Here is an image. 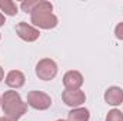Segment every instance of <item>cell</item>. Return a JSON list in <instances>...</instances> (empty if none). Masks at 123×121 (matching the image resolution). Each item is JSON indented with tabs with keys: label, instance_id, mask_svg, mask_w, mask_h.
Here are the masks:
<instances>
[{
	"label": "cell",
	"instance_id": "cell-1",
	"mask_svg": "<svg viewBox=\"0 0 123 121\" xmlns=\"http://www.w3.org/2000/svg\"><path fill=\"white\" fill-rule=\"evenodd\" d=\"M1 108L4 117L12 121H19L27 111V103H25L17 91L9 90L1 95Z\"/></svg>",
	"mask_w": 123,
	"mask_h": 121
},
{
	"label": "cell",
	"instance_id": "cell-2",
	"mask_svg": "<svg viewBox=\"0 0 123 121\" xmlns=\"http://www.w3.org/2000/svg\"><path fill=\"white\" fill-rule=\"evenodd\" d=\"M27 105H30L31 108L39 110V111H44L47 108H50L52 105V97L43 91L39 90H31L27 93Z\"/></svg>",
	"mask_w": 123,
	"mask_h": 121
},
{
	"label": "cell",
	"instance_id": "cell-3",
	"mask_svg": "<svg viewBox=\"0 0 123 121\" xmlns=\"http://www.w3.org/2000/svg\"><path fill=\"white\" fill-rule=\"evenodd\" d=\"M57 74V64L52 59H42L36 64V76L43 81H50Z\"/></svg>",
	"mask_w": 123,
	"mask_h": 121
},
{
	"label": "cell",
	"instance_id": "cell-4",
	"mask_svg": "<svg viewBox=\"0 0 123 121\" xmlns=\"http://www.w3.org/2000/svg\"><path fill=\"white\" fill-rule=\"evenodd\" d=\"M30 23L36 29H43V30H50L55 29L59 23V19L53 13H37L30 16Z\"/></svg>",
	"mask_w": 123,
	"mask_h": 121
},
{
	"label": "cell",
	"instance_id": "cell-5",
	"mask_svg": "<svg viewBox=\"0 0 123 121\" xmlns=\"http://www.w3.org/2000/svg\"><path fill=\"white\" fill-rule=\"evenodd\" d=\"M16 33H17V36H19L22 40H25V41H27V43H33V41H36V40L40 37L39 29L33 27L31 24H27L26 22L17 23V26H16Z\"/></svg>",
	"mask_w": 123,
	"mask_h": 121
},
{
	"label": "cell",
	"instance_id": "cell-6",
	"mask_svg": "<svg viewBox=\"0 0 123 121\" xmlns=\"http://www.w3.org/2000/svg\"><path fill=\"white\" fill-rule=\"evenodd\" d=\"M62 100L66 105L72 107V108H77L80 107L82 104H85L86 101V94L83 93L82 90H74V91H70V90H64L62 93Z\"/></svg>",
	"mask_w": 123,
	"mask_h": 121
},
{
	"label": "cell",
	"instance_id": "cell-7",
	"mask_svg": "<svg viewBox=\"0 0 123 121\" xmlns=\"http://www.w3.org/2000/svg\"><path fill=\"white\" fill-rule=\"evenodd\" d=\"M63 86L66 90L74 91L80 90V87L83 86V76L80 71L77 70H70L63 76Z\"/></svg>",
	"mask_w": 123,
	"mask_h": 121
},
{
	"label": "cell",
	"instance_id": "cell-8",
	"mask_svg": "<svg viewBox=\"0 0 123 121\" xmlns=\"http://www.w3.org/2000/svg\"><path fill=\"white\" fill-rule=\"evenodd\" d=\"M105 101L109 105H120L123 103V90L117 86H112L105 91Z\"/></svg>",
	"mask_w": 123,
	"mask_h": 121
},
{
	"label": "cell",
	"instance_id": "cell-9",
	"mask_svg": "<svg viewBox=\"0 0 123 121\" xmlns=\"http://www.w3.org/2000/svg\"><path fill=\"white\" fill-rule=\"evenodd\" d=\"M4 81L10 88H22L26 83V77L20 70H12L7 73Z\"/></svg>",
	"mask_w": 123,
	"mask_h": 121
},
{
	"label": "cell",
	"instance_id": "cell-10",
	"mask_svg": "<svg viewBox=\"0 0 123 121\" xmlns=\"http://www.w3.org/2000/svg\"><path fill=\"white\" fill-rule=\"evenodd\" d=\"M89 118H90V113L85 107L72 108L67 114V121H89Z\"/></svg>",
	"mask_w": 123,
	"mask_h": 121
},
{
	"label": "cell",
	"instance_id": "cell-11",
	"mask_svg": "<svg viewBox=\"0 0 123 121\" xmlns=\"http://www.w3.org/2000/svg\"><path fill=\"white\" fill-rule=\"evenodd\" d=\"M0 11L4 16H16L19 13V6L12 0H0Z\"/></svg>",
	"mask_w": 123,
	"mask_h": 121
},
{
	"label": "cell",
	"instance_id": "cell-12",
	"mask_svg": "<svg viewBox=\"0 0 123 121\" xmlns=\"http://www.w3.org/2000/svg\"><path fill=\"white\" fill-rule=\"evenodd\" d=\"M106 121H123V113L117 108H112L106 116Z\"/></svg>",
	"mask_w": 123,
	"mask_h": 121
},
{
	"label": "cell",
	"instance_id": "cell-13",
	"mask_svg": "<svg viewBox=\"0 0 123 121\" xmlns=\"http://www.w3.org/2000/svg\"><path fill=\"white\" fill-rule=\"evenodd\" d=\"M37 1H39V0H27V1H23V3L20 4V7H22V10H23V11H26V13H29V14H30L31 10L36 7Z\"/></svg>",
	"mask_w": 123,
	"mask_h": 121
},
{
	"label": "cell",
	"instance_id": "cell-14",
	"mask_svg": "<svg viewBox=\"0 0 123 121\" xmlns=\"http://www.w3.org/2000/svg\"><path fill=\"white\" fill-rule=\"evenodd\" d=\"M115 36H116V38H119V40L123 41V22H120L119 24H116V27H115Z\"/></svg>",
	"mask_w": 123,
	"mask_h": 121
},
{
	"label": "cell",
	"instance_id": "cell-15",
	"mask_svg": "<svg viewBox=\"0 0 123 121\" xmlns=\"http://www.w3.org/2000/svg\"><path fill=\"white\" fill-rule=\"evenodd\" d=\"M4 23H6V17H4V14L0 11V27L4 26Z\"/></svg>",
	"mask_w": 123,
	"mask_h": 121
},
{
	"label": "cell",
	"instance_id": "cell-16",
	"mask_svg": "<svg viewBox=\"0 0 123 121\" xmlns=\"http://www.w3.org/2000/svg\"><path fill=\"white\" fill-rule=\"evenodd\" d=\"M3 78H4V70H3V68H1V66H0V81H1Z\"/></svg>",
	"mask_w": 123,
	"mask_h": 121
},
{
	"label": "cell",
	"instance_id": "cell-17",
	"mask_svg": "<svg viewBox=\"0 0 123 121\" xmlns=\"http://www.w3.org/2000/svg\"><path fill=\"white\" fill-rule=\"evenodd\" d=\"M0 121H12V120L7 118V117H0Z\"/></svg>",
	"mask_w": 123,
	"mask_h": 121
},
{
	"label": "cell",
	"instance_id": "cell-18",
	"mask_svg": "<svg viewBox=\"0 0 123 121\" xmlns=\"http://www.w3.org/2000/svg\"><path fill=\"white\" fill-rule=\"evenodd\" d=\"M57 121H67V120H57Z\"/></svg>",
	"mask_w": 123,
	"mask_h": 121
},
{
	"label": "cell",
	"instance_id": "cell-19",
	"mask_svg": "<svg viewBox=\"0 0 123 121\" xmlns=\"http://www.w3.org/2000/svg\"><path fill=\"white\" fill-rule=\"evenodd\" d=\"M0 104H1V97H0Z\"/></svg>",
	"mask_w": 123,
	"mask_h": 121
},
{
	"label": "cell",
	"instance_id": "cell-20",
	"mask_svg": "<svg viewBox=\"0 0 123 121\" xmlns=\"http://www.w3.org/2000/svg\"><path fill=\"white\" fill-rule=\"evenodd\" d=\"M0 38H1V34H0Z\"/></svg>",
	"mask_w": 123,
	"mask_h": 121
}]
</instances>
